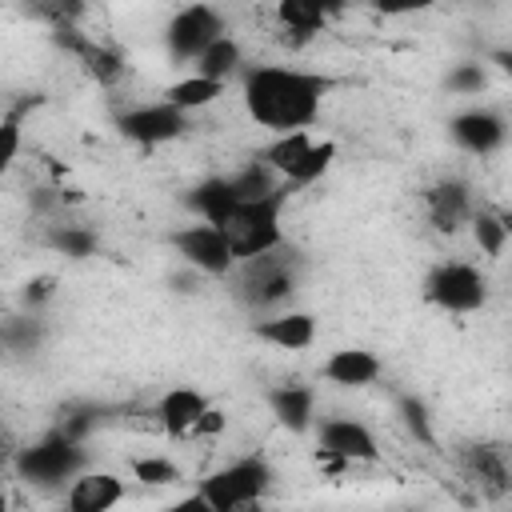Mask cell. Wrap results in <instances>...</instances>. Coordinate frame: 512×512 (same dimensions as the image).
Returning <instances> with one entry per match:
<instances>
[{"mask_svg":"<svg viewBox=\"0 0 512 512\" xmlns=\"http://www.w3.org/2000/svg\"><path fill=\"white\" fill-rule=\"evenodd\" d=\"M336 88L332 76L292 68V64H256L244 72V108L268 132H296L320 116L324 96Z\"/></svg>","mask_w":512,"mask_h":512,"instance_id":"cell-1","label":"cell"},{"mask_svg":"<svg viewBox=\"0 0 512 512\" xmlns=\"http://www.w3.org/2000/svg\"><path fill=\"white\" fill-rule=\"evenodd\" d=\"M300 268H304V256L292 244H276L260 256H248L236 264V296L248 308H276L296 292Z\"/></svg>","mask_w":512,"mask_h":512,"instance_id":"cell-2","label":"cell"},{"mask_svg":"<svg viewBox=\"0 0 512 512\" xmlns=\"http://www.w3.org/2000/svg\"><path fill=\"white\" fill-rule=\"evenodd\" d=\"M288 196H292V184L284 180L276 192H268V196H260V200H240V204L232 208V216H228L220 228H224V236H228L236 260H248V256H260V252L284 244L280 212H284Z\"/></svg>","mask_w":512,"mask_h":512,"instance_id":"cell-3","label":"cell"},{"mask_svg":"<svg viewBox=\"0 0 512 512\" xmlns=\"http://www.w3.org/2000/svg\"><path fill=\"white\" fill-rule=\"evenodd\" d=\"M272 488V464L256 452V456H240L224 468H216L208 480H200L196 504L212 508V512H232V508H248L260 504Z\"/></svg>","mask_w":512,"mask_h":512,"instance_id":"cell-4","label":"cell"},{"mask_svg":"<svg viewBox=\"0 0 512 512\" xmlns=\"http://www.w3.org/2000/svg\"><path fill=\"white\" fill-rule=\"evenodd\" d=\"M12 468L20 480L28 484H40V488H52V484H64V480H76L80 468H84V440L68 436L60 424L48 428L36 444L20 448L12 456Z\"/></svg>","mask_w":512,"mask_h":512,"instance_id":"cell-5","label":"cell"},{"mask_svg":"<svg viewBox=\"0 0 512 512\" xmlns=\"http://www.w3.org/2000/svg\"><path fill=\"white\" fill-rule=\"evenodd\" d=\"M260 160H268L276 168L280 180H288L292 188H304L312 180H320L332 160H336V144L332 140H312L308 128H296V132H280L264 152Z\"/></svg>","mask_w":512,"mask_h":512,"instance_id":"cell-6","label":"cell"},{"mask_svg":"<svg viewBox=\"0 0 512 512\" xmlns=\"http://www.w3.org/2000/svg\"><path fill=\"white\" fill-rule=\"evenodd\" d=\"M168 244L176 248V256L188 264V268H196V272H204V276H232L236 272V252H232V244H228V236H224V228H216V224H184V228H176L172 236H168Z\"/></svg>","mask_w":512,"mask_h":512,"instance_id":"cell-7","label":"cell"},{"mask_svg":"<svg viewBox=\"0 0 512 512\" xmlns=\"http://www.w3.org/2000/svg\"><path fill=\"white\" fill-rule=\"evenodd\" d=\"M424 296H428L436 308L464 316V312L484 308V300H488V280H484L472 264H464V260H444V264H436V268L428 272Z\"/></svg>","mask_w":512,"mask_h":512,"instance_id":"cell-8","label":"cell"},{"mask_svg":"<svg viewBox=\"0 0 512 512\" xmlns=\"http://www.w3.org/2000/svg\"><path fill=\"white\" fill-rule=\"evenodd\" d=\"M224 36V20H220V12L212 8V4H188V8H180L172 20H168V28H164V48H168V56L176 60V64H196L200 60V52L212 44V40H220Z\"/></svg>","mask_w":512,"mask_h":512,"instance_id":"cell-9","label":"cell"},{"mask_svg":"<svg viewBox=\"0 0 512 512\" xmlns=\"http://www.w3.org/2000/svg\"><path fill=\"white\" fill-rule=\"evenodd\" d=\"M116 128L132 144H168V140L184 136L188 112L176 108V104H168V100H156V104H140V108L120 112L116 116Z\"/></svg>","mask_w":512,"mask_h":512,"instance_id":"cell-10","label":"cell"},{"mask_svg":"<svg viewBox=\"0 0 512 512\" xmlns=\"http://www.w3.org/2000/svg\"><path fill=\"white\" fill-rule=\"evenodd\" d=\"M316 452H328V456H340V460H376L380 448H376V436L352 420V416H328L320 420L316 428Z\"/></svg>","mask_w":512,"mask_h":512,"instance_id":"cell-11","label":"cell"},{"mask_svg":"<svg viewBox=\"0 0 512 512\" xmlns=\"http://www.w3.org/2000/svg\"><path fill=\"white\" fill-rule=\"evenodd\" d=\"M424 204H428L432 228L444 232V236H456L464 224H472V212H476L472 188L464 180H440V184H432L424 192Z\"/></svg>","mask_w":512,"mask_h":512,"instance_id":"cell-12","label":"cell"},{"mask_svg":"<svg viewBox=\"0 0 512 512\" xmlns=\"http://www.w3.org/2000/svg\"><path fill=\"white\" fill-rule=\"evenodd\" d=\"M448 132H452V140H456L464 152H472V156H488V152H496V148L508 140V124H504L496 112H488V108L456 112V116L448 120Z\"/></svg>","mask_w":512,"mask_h":512,"instance_id":"cell-13","label":"cell"},{"mask_svg":"<svg viewBox=\"0 0 512 512\" xmlns=\"http://www.w3.org/2000/svg\"><path fill=\"white\" fill-rule=\"evenodd\" d=\"M124 500V480L112 472H80L64 496L68 512H108Z\"/></svg>","mask_w":512,"mask_h":512,"instance_id":"cell-14","label":"cell"},{"mask_svg":"<svg viewBox=\"0 0 512 512\" xmlns=\"http://www.w3.org/2000/svg\"><path fill=\"white\" fill-rule=\"evenodd\" d=\"M256 340L280 348V352H300L316 340V316L312 312H276L260 324H252Z\"/></svg>","mask_w":512,"mask_h":512,"instance_id":"cell-15","label":"cell"},{"mask_svg":"<svg viewBox=\"0 0 512 512\" xmlns=\"http://www.w3.org/2000/svg\"><path fill=\"white\" fill-rule=\"evenodd\" d=\"M208 408V396L204 392H196V388H168L164 396H160V404H156V416H160V428L168 432V436H192V424L200 420V412Z\"/></svg>","mask_w":512,"mask_h":512,"instance_id":"cell-16","label":"cell"},{"mask_svg":"<svg viewBox=\"0 0 512 512\" xmlns=\"http://www.w3.org/2000/svg\"><path fill=\"white\" fill-rule=\"evenodd\" d=\"M320 376L340 388H364L380 376V360L368 348H340L320 364Z\"/></svg>","mask_w":512,"mask_h":512,"instance_id":"cell-17","label":"cell"},{"mask_svg":"<svg viewBox=\"0 0 512 512\" xmlns=\"http://www.w3.org/2000/svg\"><path fill=\"white\" fill-rule=\"evenodd\" d=\"M348 0H276V16L288 32H296L300 40L316 36L336 12H344Z\"/></svg>","mask_w":512,"mask_h":512,"instance_id":"cell-18","label":"cell"},{"mask_svg":"<svg viewBox=\"0 0 512 512\" xmlns=\"http://www.w3.org/2000/svg\"><path fill=\"white\" fill-rule=\"evenodd\" d=\"M268 408L288 432H308L316 416V392L308 384H280L268 392Z\"/></svg>","mask_w":512,"mask_h":512,"instance_id":"cell-19","label":"cell"},{"mask_svg":"<svg viewBox=\"0 0 512 512\" xmlns=\"http://www.w3.org/2000/svg\"><path fill=\"white\" fill-rule=\"evenodd\" d=\"M184 204L200 216V220H208V224H224L228 216H232V208L240 204L236 200V192H232V180L228 176H208V180H200L188 196H184Z\"/></svg>","mask_w":512,"mask_h":512,"instance_id":"cell-20","label":"cell"},{"mask_svg":"<svg viewBox=\"0 0 512 512\" xmlns=\"http://www.w3.org/2000/svg\"><path fill=\"white\" fill-rule=\"evenodd\" d=\"M460 460H464V472H468L476 484L492 488V492H504V488L512 484L508 460H504V452L492 448V444H464Z\"/></svg>","mask_w":512,"mask_h":512,"instance_id":"cell-21","label":"cell"},{"mask_svg":"<svg viewBox=\"0 0 512 512\" xmlns=\"http://www.w3.org/2000/svg\"><path fill=\"white\" fill-rule=\"evenodd\" d=\"M76 60H80L84 72H88L96 84H104V88L120 84V80H124V68H128L116 48H108V44H100V40H92V36H88V44L76 52Z\"/></svg>","mask_w":512,"mask_h":512,"instance_id":"cell-22","label":"cell"},{"mask_svg":"<svg viewBox=\"0 0 512 512\" xmlns=\"http://www.w3.org/2000/svg\"><path fill=\"white\" fill-rule=\"evenodd\" d=\"M220 92H224V80H212V76L192 72V76L168 84V88H164V100L176 104V108H184V112H196V108H208Z\"/></svg>","mask_w":512,"mask_h":512,"instance_id":"cell-23","label":"cell"},{"mask_svg":"<svg viewBox=\"0 0 512 512\" xmlns=\"http://www.w3.org/2000/svg\"><path fill=\"white\" fill-rule=\"evenodd\" d=\"M240 64H244V52H240V44L224 32L220 40H212V44L200 52L196 72H200V76H212V80H228V76L240 72Z\"/></svg>","mask_w":512,"mask_h":512,"instance_id":"cell-24","label":"cell"},{"mask_svg":"<svg viewBox=\"0 0 512 512\" xmlns=\"http://www.w3.org/2000/svg\"><path fill=\"white\" fill-rule=\"evenodd\" d=\"M232 180V192H236V200H260V196H268V192H276L284 180L276 176V168L268 164V160H248L240 172H232L228 176Z\"/></svg>","mask_w":512,"mask_h":512,"instance_id":"cell-25","label":"cell"},{"mask_svg":"<svg viewBox=\"0 0 512 512\" xmlns=\"http://www.w3.org/2000/svg\"><path fill=\"white\" fill-rule=\"evenodd\" d=\"M472 240H476L480 252L492 256V260L504 252V244H508V228H504V220H500L496 208H476V212H472Z\"/></svg>","mask_w":512,"mask_h":512,"instance_id":"cell-26","label":"cell"},{"mask_svg":"<svg viewBox=\"0 0 512 512\" xmlns=\"http://www.w3.org/2000/svg\"><path fill=\"white\" fill-rule=\"evenodd\" d=\"M396 412H400V420H404V428L420 440V444H428V448H436V432H432V412H428V404L416 396V392H404V396H396Z\"/></svg>","mask_w":512,"mask_h":512,"instance_id":"cell-27","label":"cell"},{"mask_svg":"<svg viewBox=\"0 0 512 512\" xmlns=\"http://www.w3.org/2000/svg\"><path fill=\"white\" fill-rule=\"evenodd\" d=\"M28 16L44 20L48 28L52 24H76L84 12H88V0H16Z\"/></svg>","mask_w":512,"mask_h":512,"instance_id":"cell-28","label":"cell"},{"mask_svg":"<svg viewBox=\"0 0 512 512\" xmlns=\"http://www.w3.org/2000/svg\"><path fill=\"white\" fill-rule=\"evenodd\" d=\"M48 244L56 252H64L68 260H84V256L96 252V232L92 228H80V224H60V228L48 232Z\"/></svg>","mask_w":512,"mask_h":512,"instance_id":"cell-29","label":"cell"},{"mask_svg":"<svg viewBox=\"0 0 512 512\" xmlns=\"http://www.w3.org/2000/svg\"><path fill=\"white\" fill-rule=\"evenodd\" d=\"M128 468H132V476H136L140 484H148V488H168V484L180 480V468H176L168 456H132Z\"/></svg>","mask_w":512,"mask_h":512,"instance_id":"cell-30","label":"cell"},{"mask_svg":"<svg viewBox=\"0 0 512 512\" xmlns=\"http://www.w3.org/2000/svg\"><path fill=\"white\" fill-rule=\"evenodd\" d=\"M104 416H108L104 404H68V408L60 412V428H64L68 436H76V440H88V432L100 428Z\"/></svg>","mask_w":512,"mask_h":512,"instance_id":"cell-31","label":"cell"},{"mask_svg":"<svg viewBox=\"0 0 512 512\" xmlns=\"http://www.w3.org/2000/svg\"><path fill=\"white\" fill-rule=\"evenodd\" d=\"M40 336H44V328H40L36 312H32V316H12V320L4 324V344H8L12 352H32V348L40 344Z\"/></svg>","mask_w":512,"mask_h":512,"instance_id":"cell-32","label":"cell"},{"mask_svg":"<svg viewBox=\"0 0 512 512\" xmlns=\"http://www.w3.org/2000/svg\"><path fill=\"white\" fill-rule=\"evenodd\" d=\"M444 84H448V92H456V96H476V92H484L488 76H484L480 64H456Z\"/></svg>","mask_w":512,"mask_h":512,"instance_id":"cell-33","label":"cell"},{"mask_svg":"<svg viewBox=\"0 0 512 512\" xmlns=\"http://www.w3.org/2000/svg\"><path fill=\"white\" fill-rule=\"evenodd\" d=\"M364 4L380 16H412V12H428L436 0H364Z\"/></svg>","mask_w":512,"mask_h":512,"instance_id":"cell-34","label":"cell"},{"mask_svg":"<svg viewBox=\"0 0 512 512\" xmlns=\"http://www.w3.org/2000/svg\"><path fill=\"white\" fill-rule=\"evenodd\" d=\"M52 288H56V280H52V276H36V280H28V284H24V292H20L24 308H32V312H36V308L52 296Z\"/></svg>","mask_w":512,"mask_h":512,"instance_id":"cell-35","label":"cell"},{"mask_svg":"<svg viewBox=\"0 0 512 512\" xmlns=\"http://www.w3.org/2000/svg\"><path fill=\"white\" fill-rule=\"evenodd\" d=\"M220 432H224V412L208 404V408L200 412V420L192 424V436H196V440H212V436H220Z\"/></svg>","mask_w":512,"mask_h":512,"instance_id":"cell-36","label":"cell"},{"mask_svg":"<svg viewBox=\"0 0 512 512\" xmlns=\"http://www.w3.org/2000/svg\"><path fill=\"white\" fill-rule=\"evenodd\" d=\"M488 60H492L508 80H512V48H492V52H488Z\"/></svg>","mask_w":512,"mask_h":512,"instance_id":"cell-37","label":"cell"},{"mask_svg":"<svg viewBox=\"0 0 512 512\" xmlns=\"http://www.w3.org/2000/svg\"><path fill=\"white\" fill-rule=\"evenodd\" d=\"M500 220H504V228H508V236H512V212H500Z\"/></svg>","mask_w":512,"mask_h":512,"instance_id":"cell-38","label":"cell"}]
</instances>
